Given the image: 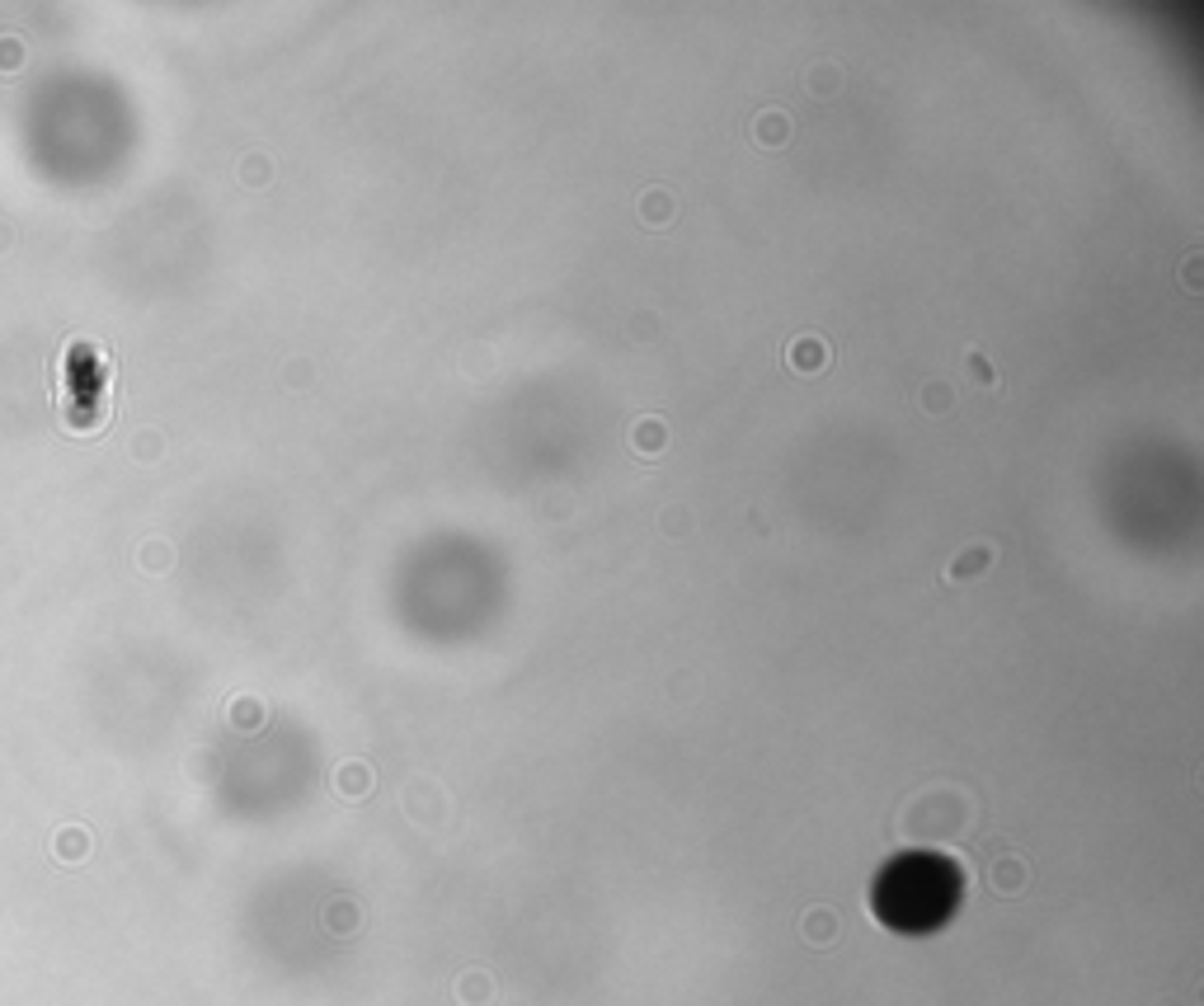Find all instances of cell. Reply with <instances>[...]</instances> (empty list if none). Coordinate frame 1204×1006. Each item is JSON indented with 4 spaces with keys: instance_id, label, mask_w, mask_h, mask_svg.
<instances>
[{
    "instance_id": "cell-1",
    "label": "cell",
    "mask_w": 1204,
    "mask_h": 1006,
    "mask_svg": "<svg viewBox=\"0 0 1204 1006\" xmlns=\"http://www.w3.org/2000/svg\"><path fill=\"white\" fill-rule=\"evenodd\" d=\"M989 889L992 893H1002V898L1021 893V889H1025V860H1021V856H1002V860L989 870Z\"/></svg>"
},
{
    "instance_id": "cell-2",
    "label": "cell",
    "mask_w": 1204,
    "mask_h": 1006,
    "mask_svg": "<svg viewBox=\"0 0 1204 1006\" xmlns=\"http://www.w3.org/2000/svg\"><path fill=\"white\" fill-rule=\"evenodd\" d=\"M800 936L809 941V946H833L837 941V913L833 908H809L804 913V922H800Z\"/></svg>"
},
{
    "instance_id": "cell-3",
    "label": "cell",
    "mask_w": 1204,
    "mask_h": 1006,
    "mask_svg": "<svg viewBox=\"0 0 1204 1006\" xmlns=\"http://www.w3.org/2000/svg\"><path fill=\"white\" fill-rule=\"evenodd\" d=\"M368 786H372V776H368V766L363 763H348L343 771H335V791L348 795V799H363Z\"/></svg>"
},
{
    "instance_id": "cell-4",
    "label": "cell",
    "mask_w": 1204,
    "mask_h": 1006,
    "mask_svg": "<svg viewBox=\"0 0 1204 1006\" xmlns=\"http://www.w3.org/2000/svg\"><path fill=\"white\" fill-rule=\"evenodd\" d=\"M457 997H462L466 1006H485L490 997H495V983L485 974H466L462 983H457Z\"/></svg>"
},
{
    "instance_id": "cell-5",
    "label": "cell",
    "mask_w": 1204,
    "mask_h": 1006,
    "mask_svg": "<svg viewBox=\"0 0 1204 1006\" xmlns=\"http://www.w3.org/2000/svg\"><path fill=\"white\" fill-rule=\"evenodd\" d=\"M330 926L335 931H353V903H335L330 908Z\"/></svg>"
}]
</instances>
